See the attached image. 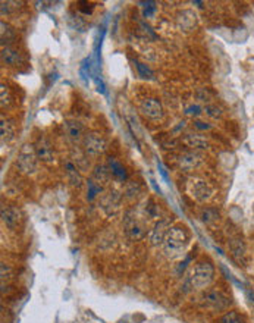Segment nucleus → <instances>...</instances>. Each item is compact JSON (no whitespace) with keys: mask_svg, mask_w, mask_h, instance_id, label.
I'll list each match as a JSON object with an SVG mask.
<instances>
[{"mask_svg":"<svg viewBox=\"0 0 254 323\" xmlns=\"http://www.w3.org/2000/svg\"><path fill=\"white\" fill-rule=\"evenodd\" d=\"M188 232L181 225H172L163 239V251L169 256H178L188 244Z\"/></svg>","mask_w":254,"mask_h":323,"instance_id":"nucleus-1","label":"nucleus"},{"mask_svg":"<svg viewBox=\"0 0 254 323\" xmlns=\"http://www.w3.org/2000/svg\"><path fill=\"white\" fill-rule=\"evenodd\" d=\"M215 279V266L210 262H199L190 275L191 285L197 289H206Z\"/></svg>","mask_w":254,"mask_h":323,"instance_id":"nucleus-2","label":"nucleus"},{"mask_svg":"<svg viewBox=\"0 0 254 323\" xmlns=\"http://www.w3.org/2000/svg\"><path fill=\"white\" fill-rule=\"evenodd\" d=\"M17 168L24 175H34L38 169V157L34 145L24 144L17 157Z\"/></svg>","mask_w":254,"mask_h":323,"instance_id":"nucleus-3","label":"nucleus"},{"mask_svg":"<svg viewBox=\"0 0 254 323\" xmlns=\"http://www.w3.org/2000/svg\"><path fill=\"white\" fill-rule=\"evenodd\" d=\"M187 191L190 197L197 200L199 203H207L215 194L212 185L201 178H191L187 184Z\"/></svg>","mask_w":254,"mask_h":323,"instance_id":"nucleus-4","label":"nucleus"},{"mask_svg":"<svg viewBox=\"0 0 254 323\" xmlns=\"http://www.w3.org/2000/svg\"><path fill=\"white\" fill-rule=\"evenodd\" d=\"M124 228H125V232H127L128 238L132 239V241H140L145 236V228L140 222V219L137 217L135 212H132V210L125 213Z\"/></svg>","mask_w":254,"mask_h":323,"instance_id":"nucleus-5","label":"nucleus"},{"mask_svg":"<svg viewBox=\"0 0 254 323\" xmlns=\"http://www.w3.org/2000/svg\"><path fill=\"white\" fill-rule=\"evenodd\" d=\"M82 145H84V151L89 156H100L108 148L106 140L97 132H89L84 135Z\"/></svg>","mask_w":254,"mask_h":323,"instance_id":"nucleus-6","label":"nucleus"},{"mask_svg":"<svg viewBox=\"0 0 254 323\" xmlns=\"http://www.w3.org/2000/svg\"><path fill=\"white\" fill-rule=\"evenodd\" d=\"M177 166L182 172H193L196 171L201 163H203V157L199 151H184L177 156Z\"/></svg>","mask_w":254,"mask_h":323,"instance_id":"nucleus-7","label":"nucleus"},{"mask_svg":"<svg viewBox=\"0 0 254 323\" xmlns=\"http://www.w3.org/2000/svg\"><path fill=\"white\" fill-rule=\"evenodd\" d=\"M122 197L124 194H121L118 190H109L108 193H105L100 197V209L103 210V213L108 216H113L121 209Z\"/></svg>","mask_w":254,"mask_h":323,"instance_id":"nucleus-8","label":"nucleus"},{"mask_svg":"<svg viewBox=\"0 0 254 323\" xmlns=\"http://www.w3.org/2000/svg\"><path fill=\"white\" fill-rule=\"evenodd\" d=\"M203 303L206 307L212 308V310H218V311H223L231 305V298L228 295H225L222 291H207L203 295Z\"/></svg>","mask_w":254,"mask_h":323,"instance_id":"nucleus-9","label":"nucleus"},{"mask_svg":"<svg viewBox=\"0 0 254 323\" xmlns=\"http://www.w3.org/2000/svg\"><path fill=\"white\" fill-rule=\"evenodd\" d=\"M37 157L43 163H53L54 162V151L52 143L46 137H38L36 144H34Z\"/></svg>","mask_w":254,"mask_h":323,"instance_id":"nucleus-10","label":"nucleus"},{"mask_svg":"<svg viewBox=\"0 0 254 323\" xmlns=\"http://www.w3.org/2000/svg\"><path fill=\"white\" fill-rule=\"evenodd\" d=\"M0 216H2V222L11 229H15L21 222V212L17 206L12 204H3L2 210H0Z\"/></svg>","mask_w":254,"mask_h":323,"instance_id":"nucleus-11","label":"nucleus"},{"mask_svg":"<svg viewBox=\"0 0 254 323\" xmlns=\"http://www.w3.org/2000/svg\"><path fill=\"white\" fill-rule=\"evenodd\" d=\"M172 226V219H162L159 222H156L154 228L151 229V233H150V241L153 246H162L163 244V239L167 233V231L171 229Z\"/></svg>","mask_w":254,"mask_h":323,"instance_id":"nucleus-12","label":"nucleus"},{"mask_svg":"<svg viewBox=\"0 0 254 323\" xmlns=\"http://www.w3.org/2000/svg\"><path fill=\"white\" fill-rule=\"evenodd\" d=\"M140 110L144 116L150 119H160L163 116V108L162 103L156 99H144L140 105Z\"/></svg>","mask_w":254,"mask_h":323,"instance_id":"nucleus-13","label":"nucleus"},{"mask_svg":"<svg viewBox=\"0 0 254 323\" xmlns=\"http://www.w3.org/2000/svg\"><path fill=\"white\" fill-rule=\"evenodd\" d=\"M182 144L187 145L190 150L193 151H199V150H207L210 147V143L206 137L200 135V134H187L185 137H182Z\"/></svg>","mask_w":254,"mask_h":323,"instance_id":"nucleus-14","label":"nucleus"},{"mask_svg":"<svg viewBox=\"0 0 254 323\" xmlns=\"http://www.w3.org/2000/svg\"><path fill=\"white\" fill-rule=\"evenodd\" d=\"M63 131L66 134V137L76 143L84 140V126L78 122V121H66L63 122Z\"/></svg>","mask_w":254,"mask_h":323,"instance_id":"nucleus-15","label":"nucleus"},{"mask_svg":"<svg viewBox=\"0 0 254 323\" xmlns=\"http://www.w3.org/2000/svg\"><path fill=\"white\" fill-rule=\"evenodd\" d=\"M2 60L9 66H21L24 63L22 54L11 46H6L2 49Z\"/></svg>","mask_w":254,"mask_h":323,"instance_id":"nucleus-16","label":"nucleus"},{"mask_svg":"<svg viewBox=\"0 0 254 323\" xmlns=\"http://www.w3.org/2000/svg\"><path fill=\"white\" fill-rule=\"evenodd\" d=\"M177 24L182 31H191L197 24V17L191 11H182L177 17Z\"/></svg>","mask_w":254,"mask_h":323,"instance_id":"nucleus-17","label":"nucleus"},{"mask_svg":"<svg viewBox=\"0 0 254 323\" xmlns=\"http://www.w3.org/2000/svg\"><path fill=\"white\" fill-rule=\"evenodd\" d=\"M110 178H112V172H110L109 166L97 165V166L94 168V171H93V178H91V179H93L96 184H99L100 187L109 184Z\"/></svg>","mask_w":254,"mask_h":323,"instance_id":"nucleus-18","label":"nucleus"},{"mask_svg":"<svg viewBox=\"0 0 254 323\" xmlns=\"http://www.w3.org/2000/svg\"><path fill=\"white\" fill-rule=\"evenodd\" d=\"M65 169H66V175H68V179H69L71 185H73V187H81L82 178H81V174L78 172V166L73 163V162H66V163H65Z\"/></svg>","mask_w":254,"mask_h":323,"instance_id":"nucleus-19","label":"nucleus"},{"mask_svg":"<svg viewBox=\"0 0 254 323\" xmlns=\"http://www.w3.org/2000/svg\"><path fill=\"white\" fill-rule=\"evenodd\" d=\"M229 249H231L232 256H234L238 262L244 260L245 246H244V242H242L241 238H232V239H229Z\"/></svg>","mask_w":254,"mask_h":323,"instance_id":"nucleus-20","label":"nucleus"},{"mask_svg":"<svg viewBox=\"0 0 254 323\" xmlns=\"http://www.w3.org/2000/svg\"><path fill=\"white\" fill-rule=\"evenodd\" d=\"M0 134H2V141L5 143H9L12 138H14V135H15V126H14V124L11 122V121H8V119H5L3 116H2V121H0Z\"/></svg>","mask_w":254,"mask_h":323,"instance_id":"nucleus-21","label":"nucleus"},{"mask_svg":"<svg viewBox=\"0 0 254 323\" xmlns=\"http://www.w3.org/2000/svg\"><path fill=\"white\" fill-rule=\"evenodd\" d=\"M108 165H109V169H110L113 178H116V179H119V181H127V171H125V168L119 163V162H116L115 159L110 157L109 162H108Z\"/></svg>","mask_w":254,"mask_h":323,"instance_id":"nucleus-22","label":"nucleus"},{"mask_svg":"<svg viewBox=\"0 0 254 323\" xmlns=\"http://www.w3.org/2000/svg\"><path fill=\"white\" fill-rule=\"evenodd\" d=\"M124 197L128 198V200H135L140 194H141V187L138 182L135 181H128L125 184V188H124Z\"/></svg>","mask_w":254,"mask_h":323,"instance_id":"nucleus-23","label":"nucleus"},{"mask_svg":"<svg viewBox=\"0 0 254 323\" xmlns=\"http://www.w3.org/2000/svg\"><path fill=\"white\" fill-rule=\"evenodd\" d=\"M219 323H245V320L238 311L229 310L219 319Z\"/></svg>","mask_w":254,"mask_h":323,"instance_id":"nucleus-24","label":"nucleus"},{"mask_svg":"<svg viewBox=\"0 0 254 323\" xmlns=\"http://www.w3.org/2000/svg\"><path fill=\"white\" fill-rule=\"evenodd\" d=\"M201 220L204 222V223H212V222H215L218 217H219V212L218 210H215V209H210V207H207V209H203L201 210Z\"/></svg>","mask_w":254,"mask_h":323,"instance_id":"nucleus-25","label":"nucleus"},{"mask_svg":"<svg viewBox=\"0 0 254 323\" xmlns=\"http://www.w3.org/2000/svg\"><path fill=\"white\" fill-rule=\"evenodd\" d=\"M135 66H137V69H138V75L141 76V78H144V79H153V71L147 66V65H144V63H141V62H135Z\"/></svg>","mask_w":254,"mask_h":323,"instance_id":"nucleus-26","label":"nucleus"},{"mask_svg":"<svg viewBox=\"0 0 254 323\" xmlns=\"http://www.w3.org/2000/svg\"><path fill=\"white\" fill-rule=\"evenodd\" d=\"M0 275H2V284H5V281L9 282L14 278V270L8 263H2L0 265Z\"/></svg>","mask_w":254,"mask_h":323,"instance_id":"nucleus-27","label":"nucleus"},{"mask_svg":"<svg viewBox=\"0 0 254 323\" xmlns=\"http://www.w3.org/2000/svg\"><path fill=\"white\" fill-rule=\"evenodd\" d=\"M0 25H2V41H3V43H5V41L8 43V41H11V40L15 38V31H14L8 24L2 22Z\"/></svg>","mask_w":254,"mask_h":323,"instance_id":"nucleus-28","label":"nucleus"},{"mask_svg":"<svg viewBox=\"0 0 254 323\" xmlns=\"http://www.w3.org/2000/svg\"><path fill=\"white\" fill-rule=\"evenodd\" d=\"M87 185H89V194H87V198H89V200H93L97 194H100L102 187H100L99 184H96L93 179H90V181L87 182Z\"/></svg>","mask_w":254,"mask_h":323,"instance_id":"nucleus-29","label":"nucleus"},{"mask_svg":"<svg viewBox=\"0 0 254 323\" xmlns=\"http://www.w3.org/2000/svg\"><path fill=\"white\" fill-rule=\"evenodd\" d=\"M140 5H144L143 6L144 8V12H143L144 18H151L154 15V12H156V3L154 2H143Z\"/></svg>","mask_w":254,"mask_h":323,"instance_id":"nucleus-30","label":"nucleus"},{"mask_svg":"<svg viewBox=\"0 0 254 323\" xmlns=\"http://www.w3.org/2000/svg\"><path fill=\"white\" fill-rule=\"evenodd\" d=\"M0 93H2V106H6L11 103V96H9V90L5 84L0 86Z\"/></svg>","mask_w":254,"mask_h":323,"instance_id":"nucleus-31","label":"nucleus"},{"mask_svg":"<svg viewBox=\"0 0 254 323\" xmlns=\"http://www.w3.org/2000/svg\"><path fill=\"white\" fill-rule=\"evenodd\" d=\"M206 113L210 116V118H213V119H218V118H220L222 116V112H220V109L219 108H216V106H206Z\"/></svg>","mask_w":254,"mask_h":323,"instance_id":"nucleus-32","label":"nucleus"},{"mask_svg":"<svg viewBox=\"0 0 254 323\" xmlns=\"http://www.w3.org/2000/svg\"><path fill=\"white\" fill-rule=\"evenodd\" d=\"M185 113H187V115H194V116H197V115H200V113H201V108H200V106H197V105H193V106L187 108Z\"/></svg>","mask_w":254,"mask_h":323,"instance_id":"nucleus-33","label":"nucleus"},{"mask_svg":"<svg viewBox=\"0 0 254 323\" xmlns=\"http://www.w3.org/2000/svg\"><path fill=\"white\" fill-rule=\"evenodd\" d=\"M94 83H96V86H97V90H99L100 93L106 94V86L103 84V81H102V79H99L97 76H94Z\"/></svg>","mask_w":254,"mask_h":323,"instance_id":"nucleus-34","label":"nucleus"},{"mask_svg":"<svg viewBox=\"0 0 254 323\" xmlns=\"http://www.w3.org/2000/svg\"><path fill=\"white\" fill-rule=\"evenodd\" d=\"M194 125H196L199 129H210V125H204V122H200V121L194 122Z\"/></svg>","mask_w":254,"mask_h":323,"instance_id":"nucleus-35","label":"nucleus"}]
</instances>
